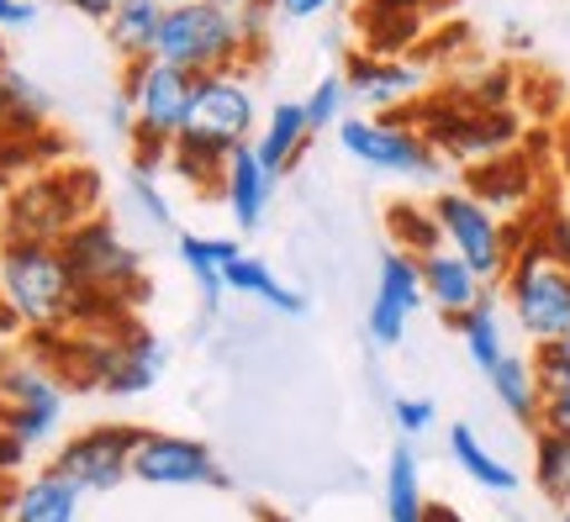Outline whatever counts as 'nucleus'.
I'll return each instance as SVG.
<instances>
[{
  "label": "nucleus",
  "mask_w": 570,
  "mask_h": 522,
  "mask_svg": "<svg viewBox=\"0 0 570 522\" xmlns=\"http://www.w3.org/2000/svg\"><path fill=\"white\" fill-rule=\"evenodd\" d=\"M38 21V0H0V32H21Z\"/></svg>",
  "instance_id": "obj_36"
},
{
  "label": "nucleus",
  "mask_w": 570,
  "mask_h": 522,
  "mask_svg": "<svg viewBox=\"0 0 570 522\" xmlns=\"http://www.w3.org/2000/svg\"><path fill=\"white\" fill-rule=\"evenodd\" d=\"M539 427L570 439V385H544V406H539Z\"/></svg>",
  "instance_id": "obj_33"
},
{
  "label": "nucleus",
  "mask_w": 570,
  "mask_h": 522,
  "mask_svg": "<svg viewBox=\"0 0 570 522\" xmlns=\"http://www.w3.org/2000/svg\"><path fill=\"white\" fill-rule=\"evenodd\" d=\"M0 506H6V496H0Z\"/></svg>",
  "instance_id": "obj_43"
},
{
  "label": "nucleus",
  "mask_w": 570,
  "mask_h": 522,
  "mask_svg": "<svg viewBox=\"0 0 570 522\" xmlns=\"http://www.w3.org/2000/svg\"><path fill=\"white\" fill-rule=\"evenodd\" d=\"M265 42H269L265 0L244 6V11L217 6V0H169L154 59L175 63V69L202 80V75H233V69L259 63Z\"/></svg>",
  "instance_id": "obj_2"
},
{
  "label": "nucleus",
  "mask_w": 570,
  "mask_h": 522,
  "mask_svg": "<svg viewBox=\"0 0 570 522\" xmlns=\"http://www.w3.org/2000/svg\"><path fill=\"white\" fill-rule=\"evenodd\" d=\"M138 433L132 422H96L75 439H63L53 449V470L63 481H75L85 496H106L117 491L122 481H132V449H138Z\"/></svg>",
  "instance_id": "obj_11"
},
{
  "label": "nucleus",
  "mask_w": 570,
  "mask_h": 522,
  "mask_svg": "<svg viewBox=\"0 0 570 522\" xmlns=\"http://www.w3.org/2000/svg\"><path fill=\"white\" fill-rule=\"evenodd\" d=\"M306 142H312L306 106L302 101H281V106H269L265 121H259V132H254V154H259V164L281 180V175L296 169V159L306 154Z\"/></svg>",
  "instance_id": "obj_19"
},
{
  "label": "nucleus",
  "mask_w": 570,
  "mask_h": 522,
  "mask_svg": "<svg viewBox=\"0 0 570 522\" xmlns=\"http://www.w3.org/2000/svg\"><path fill=\"white\" fill-rule=\"evenodd\" d=\"M433 221H439V238L454 259H465L487 285H502L512 254L529 238V221H508L502 211H491L475 190H439L428 201Z\"/></svg>",
  "instance_id": "obj_6"
},
{
  "label": "nucleus",
  "mask_w": 570,
  "mask_h": 522,
  "mask_svg": "<svg viewBox=\"0 0 570 522\" xmlns=\"http://www.w3.org/2000/svg\"><path fill=\"white\" fill-rule=\"evenodd\" d=\"M566 127H570V117H566Z\"/></svg>",
  "instance_id": "obj_44"
},
{
  "label": "nucleus",
  "mask_w": 570,
  "mask_h": 522,
  "mask_svg": "<svg viewBox=\"0 0 570 522\" xmlns=\"http://www.w3.org/2000/svg\"><path fill=\"white\" fill-rule=\"evenodd\" d=\"M38 6H42V0H38Z\"/></svg>",
  "instance_id": "obj_45"
},
{
  "label": "nucleus",
  "mask_w": 570,
  "mask_h": 522,
  "mask_svg": "<svg viewBox=\"0 0 570 522\" xmlns=\"http://www.w3.org/2000/svg\"><path fill=\"white\" fill-rule=\"evenodd\" d=\"M533 485L544 491V502H570V439L533 427Z\"/></svg>",
  "instance_id": "obj_27"
},
{
  "label": "nucleus",
  "mask_w": 570,
  "mask_h": 522,
  "mask_svg": "<svg viewBox=\"0 0 570 522\" xmlns=\"http://www.w3.org/2000/svg\"><path fill=\"white\" fill-rule=\"evenodd\" d=\"M132 481L154 485V491H190V485H212L227 491V475L217 454L202 439H185V433H159V427H142L138 449H132Z\"/></svg>",
  "instance_id": "obj_12"
},
{
  "label": "nucleus",
  "mask_w": 570,
  "mask_h": 522,
  "mask_svg": "<svg viewBox=\"0 0 570 522\" xmlns=\"http://www.w3.org/2000/svg\"><path fill=\"white\" fill-rule=\"evenodd\" d=\"M386 227H391V238H396V254L423 259V254H433V248H444V238H439V221H433L428 201H396L386 211Z\"/></svg>",
  "instance_id": "obj_28"
},
{
  "label": "nucleus",
  "mask_w": 570,
  "mask_h": 522,
  "mask_svg": "<svg viewBox=\"0 0 570 522\" xmlns=\"http://www.w3.org/2000/svg\"><path fill=\"white\" fill-rule=\"evenodd\" d=\"M487 381V391L497 396V406L508 412L518 427H539V406H544V381H539V364H533V354H523V348H512L508 360H497L481 375Z\"/></svg>",
  "instance_id": "obj_18"
},
{
  "label": "nucleus",
  "mask_w": 570,
  "mask_h": 522,
  "mask_svg": "<svg viewBox=\"0 0 570 522\" xmlns=\"http://www.w3.org/2000/svg\"><path fill=\"white\" fill-rule=\"evenodd\" d=\"M554 175H560V201H570V127L554 138Z\"/></svg>",
  "instance_id": "obj_37"
},
{
  "label": "nucleus",
  "mask_w": 570,
  "mask_h": 522,
  "mask_svg": "<svg viewBox=\"0 0 570 522\" xmlns=\"http://www.w3.org/2000/svg\"><path fill=\"white\" fill-rule=\"evenodd\" d=\"M428 491H423V464L407 439L386 454V522H428Z\"/></svg>",
  "instance_id": "obj_25"
},
{
  "label": "nucleus",
  "mask_w": 570,
  "mask_h": 522,
  "mask_svg": "<svg viewBox=\"0 0 570 522\" xmlns=\"http://www.w3.org/2000/svg\"><path fill=\"white\" fill-rule=\"evenodd\" d=\"M417 275H423V296L428 306L439 312V317L454 327V322L465 317V312H475V306L491 296V285L470 269L465 259H454L449 248H433V254H423L417 259Z\"/></svg>",
  "instance_id": "obj_15"
},
{
  "label": "nucleus",
  "mask_w": 570,
  "mask_h": 522,
  "mask_svg": "<svg viewBox=\"0 0 570 522\" xmlns=\"http://www.w3.org/2000/svg\"><path fill=\"white\" fill-rule=\"evenodd\" d=\"M338 148L354 164H365L370 175L391 180H433L439 175V148L423 127H407L396 117H344L338 121Z\"/></svg>",
  "instance_id": "obj_10"
},
{
  "label": "nucleus",
  "mask_w": 570,
  "mask_h": 522,
  "mask_svg": "<svg viewBox=\"0 0 570 522\" xmlns=\"http://www.w3.org/2000/svg\"><path fill=\"white\" fill-rule=\"evenodd\" d=\"M164 11H169V0H117V11L106 17V38H111V48H117L127 63L154 59Z\"/></svg>",
  "instance_id": "obj_24"
},
{
  "label": "nucleus",
  "mask_w": 570,
  "mask_h": 522,
  "mask_svg": "<svg viewBox=\"0 0 570 522\" xmlns=\"http://www.w3.org/2000/svg\"><path fill=\"white\" fill-rule=\"evenodd\" d=\"M69 11H80V17H90V21H106L111 11H117V0H63Z\"/></svg>",
  "instance_id": "obj_38"
},
{
  "label": "nucleus",
  "mask_w": 570,
  "mask_h": 522,
  "mask_svg": "<svg viewBox=\"0 0 570 522\" xmlns=\"http://www.w3.org/2000/svg\"><path fill=\"white\" fill-rule=\"evenodd\" d=\"M217 6H233V11H244V6H259V0H217Z\"/></svg>",
  "instance_id": "obj_41"
},
{
  "label": "nucleus",
  "mask_w": 570,
  "mask_h": 522,
  "mask_svg": "<svg viewBox=\"0 0 570 522\" xmlns=\"http://www.w3.org/2000/svg\"><path fill=\"white\" fill-rule=\"evenodd\" d=\"M391 422H396V433L407 443H417L439 427V406H433V396H396L391 402Z\"/></svg>",
  "instance_id": "obj_32"
},
{
  "label": "nucleus",
  "mask_w": 570,
  "mask_h": 522,
  "mask_svg": "<svg viewBox=\"0 0 570 522\" xmlns=\"http://www.w3.org/2000/svg\"><path fill=\"white\" fill-rule=\"evenodd\" d=\"M370 6H386V11H412V17H417L428 0H370Z\"/></svg>",
  "instance_id": "obj_39"
},
{
  "label": "nucleus",
  "mask_w": 570,
  "mask_h": 522,
  "mask_svg": "<svg viewBox=\"0 0 570 522\" xmlns=\"http://www.w3.org/2000/svg\"><path fill=\"white\" fill-rule=\"evenodd\" d=\"M217 196H223L227 217H233V227H238V233H254V227L265 221L269 196H275V175H269L265 164H259L254 142H248V148H238V154L223 164Z\"/></svg>",
  "instance_id": "obj_17"
},
{
  "label": "nucleus",
  "mask_w": 570,
  "mask_h": 522,
  "mask_svg": "<svg viewBox=\"0 0 570 522\" xmlns=\"http://www.w3.org/2000/svg\"><path fill=\"white\" fill-rule=\"evenodd\" d=\"M259 96H254V80H248L244 69H233V75H202L196 80V96H190V117H185V132L175 142V154L169 164L180 169L190 185H202V190H217L223 180V164L254 142L259 132Z\"/></svg>",
  "instance_id": "obj_3"
},
{
  "label": "nucleus",
  "mask_w": 570,
  "mask_h": 522,
  "mask_svg": "<svg viewBox=\"0 0 570 522\" xmlns=\"http://www.w3.org/2000/svg\"><path fill=\"white\" fill-rule=\"evenodd\" d=\"M348 80V101L360 106L365 117H381V111H402L428 90V69L423 63L402 59V53H360V59L344 69Z\"/></svg>",
  "instance_id": "obj_14"
},
{
  "label": "nucleus",
  "mask_w": 570,
  "mask_h": 522,
  "mask_svg": "<svg viewBox=\"0 0 570 522\" xmlns=\"http://www.w3.org/2000/svg\"><path fill=\"white\" fill-rule=\"evenodd\" d=\"M502 306H508L512 327L533 343V348H550V343L570 338V269L554 264L533 233L523 238V248L512 254L508 275H502Z\"/></svg>",
  "instance_id": "obj_8"
},
{
  "label": "nucleus",
  "mask_w": 570,
  "mask_h": 522,
  "mask_svg": "<svg viewBox=\"0 0 570 522\" xmlns=\"http://www.w3.org/2000/svg\"><path fill=\"white\" fill-rule=\"evenodd\" d=\"M533 364H539L544 385H570V338L550 343V348H533Z\"/></svg>",
  "instance_id": "obj_34"
},
{
  "label": "nucleus",
  "mask_w": 570,
  "mask_h": 522,
  "mask_svg": "<svg viewBox=\"0 0 570 522\" xmlns=\"http://www.w3.org/2000/svg\"><path fill=\"white\" fill-rule=\"evenodd\" d=\"M454 333H460L470 364H475L481 375H487L497 360H508V354H512L508 322H502V306H497V296H487V302L475 306V312H465V317L454 322Z\"/></svg>",
  "instance_id": "obj_26"
},
{
  "label": "nucleus",
  "mask_w": 570,
  "mask_h": 522,
  "mask_svg": "<svg viewBox=\"0 0 570 522\" xmlns=\"http://www.w3.org/2000/svg\"><path fill=\"white\" fill-rule=\"evenodd\" d=\"M59 248H63V259H69V269H75V280L85 285V296L101 306L111 322H122L127 306L148 290L142 248L127 238L122 227H117V217H106V211H96L90 221H80Z\"/></svg>",
  "instance_id": "obj_5"
},
{
  "label": "nucleus",
  "mask_w": 570,
  "mask_h": 522,
  "mask_svg": "<svg viewBox=\"0 0 570 522\" xmlns=\"http://www.w3.org/2000/svg\"><path fill=\"white\" fill-rule=\"evenodd\" d=\"M449 460H454V470H460L470 485H481V491H491V496H512V491L523 485L518 481V470H512V464L502 460L475 427H470V422H454V427H449Z\"/></svg>",
  "instance_id": "obj_21"
},
{
  "label": "nucleus",
  "mask_w": 570,
  "mask_h": 522,
  "mask_svg": "<svg viewBox=\"0 0 570 522\" xmlns=\"http://www.w3.org/2000/svg\"><path fill=\"white\" fill-rule=\"evenodd\" d=\"M306 121H312V138H317V132H327V127H333V132H338V121L348 117V80L344 75H338V69H333V75H323V80L312 85V96H306Z\"/></svg>",
  "instance_id": "obj_30"
},
{
  "label": "nucleus",
  "mask_w": 570,
  "mask_h": 522,
  "mask_svg": "<svg viewBox=\"0 0 570 522\" xmlns=\"http://www.w3.org/2000/svg\"><path fill=\"white\" fill-rule=\"evenodd\" d=\"M85 491L75 481H63L53 464H42L38 475H27L21 485L6 491L0 522H80Z\"/></svg>",
  "instance_id": "obj_16"
},
{
  "label": "nucleus",
  "mask_w": 570,
  "mask_h": 522,
  "mask_svg": "<svg viewBox=\"0 0 570 522\" xmlns=\"http://www.w3.org/2000/svg\"><path fill=\"white\" fill-rule=\"evenodd\" d=\"M190 96H196V75H185L164 59H142L127 63L122 75V101L132 111V169L142 175H159L175 142L185 132V117H190Z\"/></svg>",
  "instance_id": "obj_4"
},
{
  "label": "nucleus",
  "mask_w": 570,
  "mask_h": 522,
  "mask_svg": "<svg viewBox=\"0 0 570 522\" xmlns=\"http://www.w3.org/2000/svg\"><path fill=\"white\" fill-rule=\"evenodd\" d=\"M101 185L90 169H48L32 175L11 190L6 201V221L0 238H32V243H63L80 221H90L101 211Z\"/></svg>",
  "instance_id": "obj_7"
},
{
  "label": "nucleus",
  "mask_w": 570,
  "mask_h": 522,
  "mask_svg": "<svg viewBox=\"0 0 570 522\" xmlns=\"http://www.w3.org/2000/svg\"><path fill=\"white\" fill-rule=\"evenodd\" d=\"M529 233L554 264H566L570 269V201H544L529 217Z\"/></svg>",
  "instance_id": "obj_31"
},
{
  "label": "nucleus",
  "mask_w": 570,
  "mask_h": 522,
  "mask_svg": "<svg viewBox=\"0 0 570 522\" xmlns=\"http://www.w3.org/2000/svg\"><path fill=\"white\" fill-rule=\"evenodd\" d=\"M101 322L111 317L85 296L59 243L0 238V327H21L32 333V343H48Z\"/></svg>",
  "instance_id": "obj_1"
},
{
  "label": "nucleus",
  "mask_w": 570,
  "mask_h": 522,
  "mask_svg": "<svg viewBox=\"0 0 570 522\" xmlns=\"http://www.w3.org/2000/svg\"><path fill=\"white\" fill-rule=\"evenodd\" d=\"M238 254V243L233 238H202V233H175V259L185 264V275L196 280L202 290V306L206 312H217L227 296V259Z\"/></svg>",
  "instance_id": "obj_23"
},
{
  "label": "nucleus",
  "mask_w": 570,
  "mask_h": 522,
  "mask_svg": "<svg viewBox=\"0 0 570 522\" xmlns=\"http://www.w3.org/2000/svg\"><path fill=\"white\" fill-rule=\"evenodd\" d=\"M428 522H465V518H460L454 506H439V502H433V506H428Z\"/></svg>",
  "instance_id": "obj_40"
},
{
  "label": "nucleus",
  "mask_w": 570,
  "mask_h": 522,
  "mask_svg": "<svg viewBox=\"0 0 570 522\" xmlns=\"http://www.w3.org/2000/svg\"><path fill=\"white\" fill-rule=\"evenodd\" d=\"M338 0H265V11L275 21H317V17H327Z\"/></svg>",
  "instance_id": "obj_35"
},
{
  "label": "nucleus",
  "mask_w": 570,
  "mask_h": 522,
  "mask_svg": "<svg viewBox=\"0 0 570 522\" xmlns=\"http://www.w3.org/2000/svg\"><path fill=\"white\" fill-rule=\"evenodd\" d=\"M0 427L21 443V449H42L59 439L63 427V375L32 354H11L0 360Z\"/></svg>",
  "instance_id": "obj_9"
},
{
  "label": "nucleus",
  "mask_w": 570,
  "mask_h": 522,
  "mask_svg": "<svg viewBox=\"0 0 570 522\" xmlns=\"http://www.w3.org/2000/svg\"><path fill=\"white\" fill-rule=\"evenodd\" d=\"M53 121V101L38 80H27L21 69L0 63V138L6 142H32Z\"/></svg>",
  "instance_id": "obj_20"
},
{
  "label": "nucleus",
  "mask_w": 570,
  "mask_h": 522,
  "mask_svg": "<svg viewBox=\"0 0 570 522\" xmlns=\"http://www.w3.org/2000/svg\"><path fill=\"white\" fill-rule=\"evenodd\" d=\"M127 211H132L148 233H175V206H169V196H164L159 175L127 169Z\"/></svg>",
  "instance_id": "obj_29"
},
{
  "label": "nucleus",
  "mask_w": 570,
  "mask_h": 522,
  "mask_svg": "<svg viewBox=\"0 0 570 522\" xmlns=\"http://www.w3.org/2000/svg\"><path fill=\"white\" fill-rule=\"evenodd\" d=\"M428 306L423 296V275H417V259L412 254H396L391 248L381 269H375V290H370V312H365V333L375 348H396L407 338V322Z\"/></svg>",
  "instance_id": "obj_13"
},
{
  "label": "nucleus",
  "mask_w": 570,
  "mask_h": 522,
  "mask_svg": "<svg viewBox=\"0 0 570 522\" xmlns=\"http://www.w3.org/2000/svg\"><path fill=\"white\" fill-rule=\"evenodd\" d=\"M223 280H227V296L259 302V306H269V312H281V317H306V296H302V290H296V285H285L265 259H254V254H244V248L227 259Z\"/></svg>",
  "instance_id": "obj_22"
},
{
  "label": "nucleus",
  "mask_w": 570,
  "mask_h": 522,
  "mask_svg": "<svg viewBox=\"0 0 570 522\" xmlns=\"http://www.w3.org/2000/svg\"><path fill=\"white\" fill-rule=\"evenodd\" d=\"M554 522H570V502H566V506H554Z\"/></svg>",
  "instance_id": "obj_42"
}]
</instances>
